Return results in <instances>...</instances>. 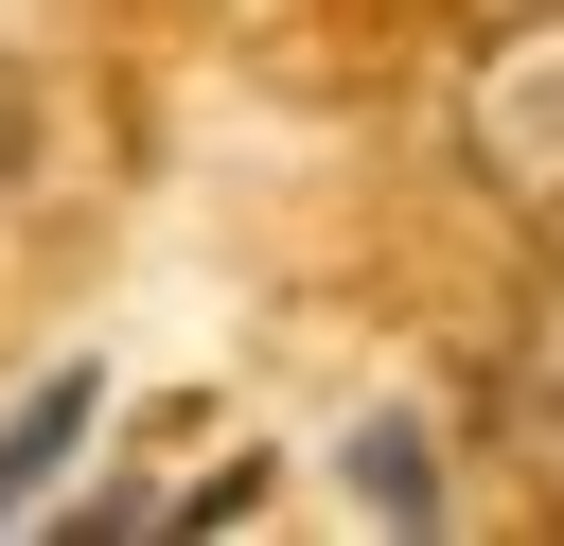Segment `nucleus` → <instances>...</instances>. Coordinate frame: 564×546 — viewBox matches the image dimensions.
<instances>
[{"label": "nucleus", "mask_w": 564, "mask_h": 546, "mask_svg": "<svg viewBox=\"0 0 564 546\" xmlns=\"http://www.w3.org/2000/svg\"><path fill=\"white\" fill-rule=\"evenodd\" d=\"M476 159H494L529 211H564V18H529V35L476 70Z\"/></svg>", "instance_id": "f257e3e1"}, {"label": "nucleus", "mask_w": 564, "mask_h": 546, "mask_svg": "<svg viewBox=\"0 0 564 546\" xmlns=\"http://www.w3.org/2000/svg\"><path fill=\"white\" fill-rule=\"evenodd\" d=\"M70 440H88V370H53V387H35L18 423H0V528H18V493H35V476H53Z\"/></svg>", "instance_id": "f03ea898"}, {"label": "nucleus", "mask_w": 564, "mask_h": 546, "mask_svg": "<svg viewBox=\"0 0 564 546\" xmlns=\"http://www.w3.org/2000/svg\"><path fill=\"white\" fill-rule=\"evenodd\" d=\"M352 493H388V528H441V511H423V423H370V440H352Z\"/></svg>", "instance_id": "7ed1b4c3"}, {"label": "nucleus", "mask_w": 564, "mask_h": 546, "mask_svg": "<svg viewBox=\"0 0 564 546\" xmlns=\"http://www.w3.org/2000/svg\"><path fill=\"white\" fill-rule=\"evenodd\" d=\"M18 159H35V88L0 70V176H18Z\"/></svg>", "instance_id": "20e7f679"}, {"label": "nucleus", "mask_w": 564, "mask_h": 546, "mask_svg": "<svg viewBox=\"0 0 564 546\" xmlns=\"http://www.w3.org/2000/svg\"><path fill=\"white\" fill-rule=\"evenodd\" d=\"M546 440H564V370H546Z\"/></svg>", "instance_id": "39448f33"}]
</instances>
